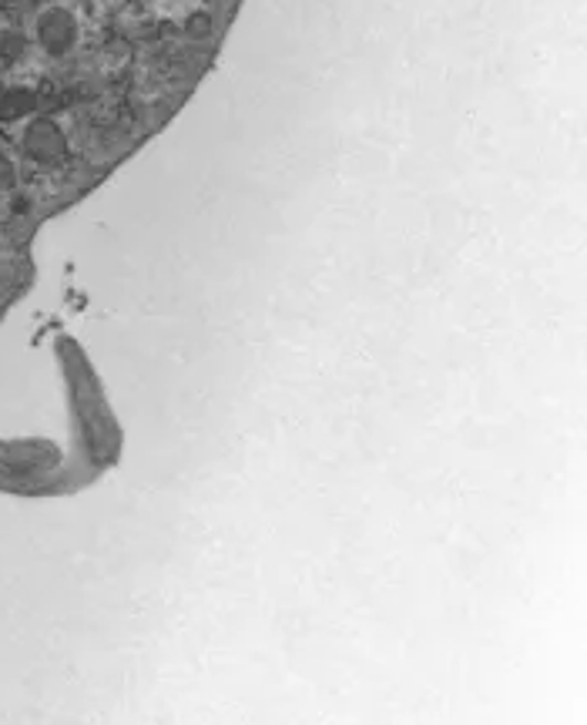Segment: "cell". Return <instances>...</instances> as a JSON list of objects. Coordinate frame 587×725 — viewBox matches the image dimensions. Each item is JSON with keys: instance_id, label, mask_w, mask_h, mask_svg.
Masks as SVG:
<instances>
[{"instance_id": "cell-1", "label": "cell", "mask_w": 587, "mask_h": 725, "mask_svg": "<svg viewBox=\"0 0 587 725\" xmlns=\"http://www.w3.org/2000/svg\"><path fill=\"white\" fill-rule=\"evenodd\" d=\"M38 41L44 44V51L51 54H64L74 47L77 41V21L67 8H51L41 14L38 21Z\"/></svg>"}, {"instance_id": "cell-2", "label": "cell", "mask_w": 587, "mask_h": 725, "mask_svg": "<svg viewBox=\"0 0 587 725\" xmlns=\"http://www.w3.org/2000/svg\"><path fill=\"white\" fill-rule=\"evenodd\" d=\"M24 148L38 161H57L64 154V135L51 121H34L24 135Z\"/></svg>"}, {"instance_id": "cell-3", "label": "cell", "mask_w": 587, "mask_h": 725, "mask_svg": "<svg viewBox=\"0 0 587 725\" xmlns=\"http://www.w3.org/2000/svg\"><path fill=\"white\" fill-rule=\"evenodd\" d=\"M8 182H11V166H8L4 158H0V185H8Z\"/></svg>"}]
</instances>
